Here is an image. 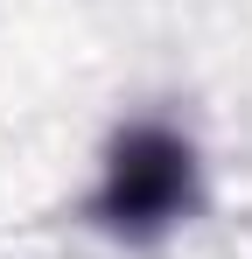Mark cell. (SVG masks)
Here are the masks:
<instances>
[{"label":"cell","mask_w":252,"mask_h":259,"mask_svg":"<svg viewBox=\"0 0 252 259\" xmlns=\"http://www.w3.org/2000/svg\"><path fill=\"white\" fill-rule=\"evenodd\" d=\"M196 196V154L189 140H175L168 126H133L112 140L105 161V189H98V217L126 231V238H154Z\"/></svg>","instance_id":"1"}]
</instances>
